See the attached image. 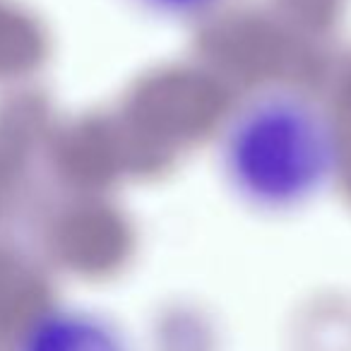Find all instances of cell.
I'll use <instances>...</instances> for the list:
<instances>
[{
	"label": "cell",
	"instance_id": "6da1fadb",
	"mask_svg": "<svg viewBox=\"0 0 351 351\" xmlns=\"http://www.w3.org/2000/svg\"><path fill=\"white\" fill-rule=\"evenodd\" d=\"M339 159L330 118L306 97L260 94L236 111L221 142L231 188L260 210H293L325 191Z\"/></svg>",
	"mask_w": 351,
	"mask_h": 351
},
{
	"label": "cell",
	"instance_id": "7a4b0ae2",
	"mask_svg": "<svg viewBox=\"0 0 351 351\" xmlns=\"http://www.w3.org/2000/svg\"><path fill=\"white\" fill-rule=\"evenodd\" d=\"M137 3L145 5L147 10L159 12V15L188 17V15H197V12L207 10L210 5H215L217 0H137Z\"/></svg>",
	"mask_w": 351,
	"mask_h": 351
}]
</instances>
